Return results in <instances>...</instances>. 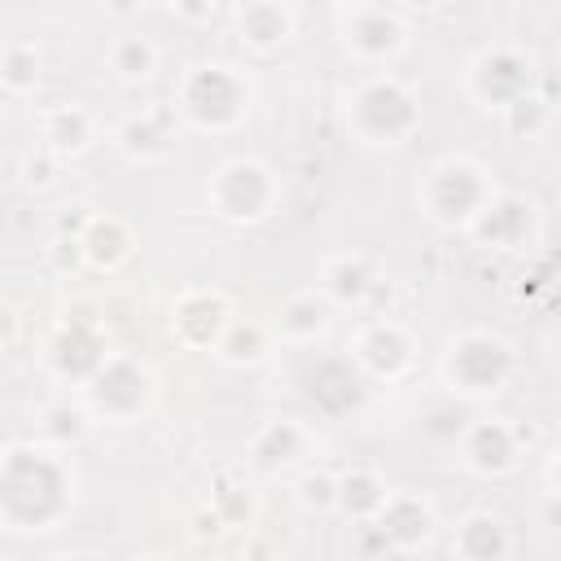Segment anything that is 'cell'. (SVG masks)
Listing matches in <instances>:
<instances>
[{"label": "cell", "mask_w": 561, "mask_h": 561, "mask_svg": "<svg viewBox=\"0 0 561 561\" xmlns=\"http://www.w3.org/2000/svg\"><path fill=\"white\" fill-rule=\"evenodd\" d=\"M276 197H280L276 175L259 158H228L224 167H215V175L206 184L210 215H219L228 224H259L263 215H272Z\"/></svg>", "instance_id": "cell-5"}, {"label": "cell", "mask_w": 561, "mask_h": 561, "mask_svg": "<svg viewBox=\"0 0 561 561\" xmlns=\"http://www.w3.org/2000/svg\"><path fill=\"white\" fill-rule=\"evenodd\" d=\"M245 110H250V88L224 61L193 66L175 88V114L188 118L197 131H228L245 118Z\"/></svg>", "instance_id": "cell-3"}, {"label": "cell", "mask_w": 561, "mask_h": 561, "mask_svg": "<svg viewBox=\"0 0 561 561\" xmlns=\"http://www.w3.org/2000/svg\"><path fill=\"white\" fill-rule=\"evenodd\" d=\"M75 500V469L53 447L13 443L0 460V517L9 530H53Z\"/></svg>", "instance_id": "cell-1"}, {"label": "cell", "mask_w": 561, "mask_h": 561, "mask_svg": "<svg viewBox=\"0 0 561 561\" xmlns=\"http://www.w3.org/2000/svg\"><path fill=\"white\" fill-rule=\"evenodd\" d=\"M373 289V267L359 259V254H346V259H333L329 272H324V294L333 302H364Z\"/></svg>", "instance_id": "cell-27"}, {"label": "cell", "mask_w": 561, "mask_h": 561, "mask_svg": "<svg viewBox=\"0 0 561 561\" xmlns=\"http://www.w3.org/2000/svg\"><path fill=\"white\" fill-rule=\"evenodd\" d=\"M215 355H219L224 364H237V368L259 364V359L267 355V329H263L259 320H250V316H232V324H228V333L219 337Z\"/></svg>", "instance_id": "cell-26"}, {"label": "cell", "mask_w": 561, "mask_h": 561, "mask_svg": "<svg viewBox=\"0 0 561 561\" xmlns=\"http://www.w3.org/2000/svg\"><path fill=\"white\" fill-rule=\"evenodd\" d=\"M307 394L320 412L342 416L364 399V386H359V373L351 368V359H320L307 373Z\"/></svg>", "instance_id": "cell-17"}, {"label": "cell", "mask_w": 561, "mask_h": 561, "mask_svg": "<svg viewBox=\"0 0 561 561\" xmlns=\"http://www.w3.org/2000/svg\"><path fill=\"white\" fill-rule=\"evenodd\" d=\"M171 118H175V105H145L140 114L123 118V127H118L123 153L136 158V162L162 158L167 145H171Z\"/></svg>", "instance_id": "cell-19"}, {"label": "cell", "mask_w": 561, "mask_h": 561, "mask_svg": "<svg viewBox=\"0 0 561 561\" xmlns=\"http://www.w3.org/2000/svg\"><path fill=\"white\" fill-rule=\"evenodd\" d=\"M110 359V346H105V329L101 320L88 311V307H75L66 311V320L57 324L53 342H48V368L61 377V381H75V386H88Z\"/></svg>", "instance_id": "cell-7"}, {"label": "cell", "mask_w": 561, "mask_h": 561, "mask_svg": "<svg viewBox=\"0 0 561 561\" xmlns=\"http://www.w3.org/2000/svg\"><path fill=\"white\" fill-rule=\"evenodd\" d=\"M298 500H302L307 508H337V473H320V469L302 473Z\"/></svg>", "instance_id": "cell-31"}, {"label": "cell", "mask_w": 561, "mask_h": 561, "mask_svg": "<svg viewBox=\"0 0 561 561\" xmlns=\"http://www.w3.org/2000/svg\"><path fill=\"white\" fill-rule=\"evenodd\" d=\"M66 561H92V557H66Z\"/></svg>", "instance_id": "cell-38"}, {"label": "cell", "mask_w": 561, "mask_h": 561, "mask_svg": "<svg viewBox=\"0 0 561 561\" xmlns=\"http://www.w3.org/2000/svg\"><path fill=\"white\" fill-rule=\"evenodd\" d=\"M210 508L219 513L224 526H241V522L254 517V500H250L241 486H224V491H215V504H210Z\"/></svg>", "instance_id": "cell-32"}, {"label": "cell", "mask_w": 561, "mask_h": 561, "mask_svg": "<svg viewBox=\"0 0 561 561\" xmlns=\"http://www.w3.org/2000/svg\"><path fill=\"white\" fill-rule=\"evenodd\" d=\"M79 241H83L88 267H96V272L123 267V263L131 259V245H136V241H131V228H127L118 215H92V219H83Z\"/></svg>", "instance_id": "cell-20"}, {"label": "cell", "mask_w": 561, "mask_h": 561, "mask_svg": "<svg viewBox=\"0 0 561 561\" xmlns=\"http://www.w3.org/2000/svg\"><path fill=\"white\" fill-rule=\"evenodd\" d=\"M39 434H44L53 447H70V443H79V438L88 434V412H83V408H70V403H53V408H44V416H39Z\"/></svg>", "instance_id": "cell-29"}, {"label": "cell", "mask_w": 561, "mask_h": 561, "mask_svg": "<svg viewBox=\"0 0 561 561\" xmlns=\"http://www.w3.org/2000/svg\"><path fill=\"white\" fill-rule=\"evenodd\" d=\"M53 162H57V158H53L48 149H35V153L22 162V171H26L22 180H26V184H35V188H44V184L53 180Z\"/></svg>", "instance_id": "cell-35"}, {"label": "cell", "mask_w": 561, "mask_h": 561, "mask_svg": "<svg viewBox=\"0 0 561 561\" xmlns=\"http://www.w3.org/2000/svg\"><path fill=\"white\" fill-rule=\"evenodd\" d=\"M386 500H390V486L373 469H346V473H337V508L346 517L373 522Z\"/></svg>", "instance_id": "cell-23"}, {"label": "cell", "mask_w": 561, "mask_h": 561, "mask_svg": "<svg viewBox=\"0 0 561 561\" xmlns=\"http://www.w3.org/2000/svg\"><path fill=\"white\" fill-rule=\"evenodd\" d=\"M508 548H513V535L495 513H465L451 530V552L460 561H504Z\"/></svg>", "instance_id": "cell-18"}, {"label": "cell", "mask_w": 561, "mask_h": 561, "mask_svg": "<svg viewBox=\"0 0 561 561\" xmlns=\"http://www.w3.org/2000/svg\"><path fill=\"white\" fill-rule=\"evenodd\" d=\"M88 408L105 421H136L153 394V377L136 355H110L105 368L83 386Z\"/></svg>", "instance_id": "cell-8"}, {"label": "cell", "mask_w": 561, "mask_h": 561, "mask_svg": "<svg viewBox=\"0 0 561 561\" xmlns=\"http://www.w3.org/2000/svg\"><path fill=\"white\" fill-rule=\"evenodd\" d=\"M530 83H535L530 57H526L522 48H508V44H495V48L478 53L473 66H469V92H473L482 105H495L500 114H504L513 101L530 96Z\"/></svg>", "instance_id": "cell-10"}, {"label": "cell", "mask_w": 561, "mask_h": 561, "mask_svg": "<svg viewBox=\"0 0 561 561\" xmlns=\"http://www.w3.org/2000/svg\"><path fill=\"white\" fill-rule=\"evenodd\" d=\"M548 486H552V495L561 500V451L548 460Z\"/></svg>", "instance_id": "cell-36"}, {"label": "cell", "mask_w": 561, "mask_h": 561, "mask_svg": "<svg viewBox=\"0 0 561 561\" xmlns=\"http://www.w3.org/2000/svg\"><path fill=\"white\" fill-rule=\"evenodd\" d=\"M517 430L500 416H482V421H469V430L460 434V451L469 460V469L486 473V478H500L517 465Z\"/></svg>", "instance_id": "cell-14"}, {"label": "cell", "mask_w": 561, "mask_h": 561, "mask_svg": "<svg viewBox=\"0 0 561 561\" xmlns=\"http://www.w3.org/2000/svg\"><path fill=\"white\" fill-rule=\"evenodd\" d=\"M329 329V298L324 294H289L280 302V333L289 342H316Z\"/></svg>", "instance_id": "cell-24"}, {"label": "cell", "mask_w": 561, "mask_h": 561, "mask_svg": "<svg viewBox=\"0 0 561 561\" xmlns=\"http://www.w3.org/2000/svg\"><path fill=\"white\" fill-rule=\"evenodd\" d=\"M110 70L123 79V83H145L153 79L158 70V48L149 35H136V31H123L110 39Z\"/></svg>", "instance_id": "cell-25"}, {"label": "cell", "mask_w": 561, "mask_h": 561, "mask_svg": "<svg viewBox=\"0 0 561 561\" xmlns=\"http://www.w3.org/2000/svg\"><path fill=\"white\" fill-rule=\"evenodd\" d=\"M412 359H416V346H412L408 329L394 324V320H373V324H364L359 337H355V364H359L368 377L394 381V377H403V373L412 368Z\"/></svg>", "instance_id": "cell-12"}, {"label": "cell", "mask_w": 561, "mask_h": 561, "mask_svg": "<svg viewBox=\"0 0 561 561\" xmlns=\"http://www.w3.org/2000/svg\"><path fill=\"white\" fill-rule=\"evenodd\" d=\"M346 123L368 145H403L421 127V101L403 79L368 75L346 101Z\"/></svg>", "instance_id": "cell-2"}, {"label": "cell", "mask_w": 561, "mask_h": 561, "mask_svg": "<svg viewBox=\"0 0 561 561\" xmlns=\"http://www.w3.org/2000/svg\"><path fill=\"white\" fill-rule=\"evenodd\" d=\"M140 561H162V557H140Z\"/></svg>", "instance_id": "cell-39"}, {"label": "cell", "mask_w": 561, "mask_h": 561, "mask_svg": "<svg viewBox=\"0 0 561 561\" xmlns=\"http://www.w3.org/2000/svg\"><path fill=\"white\" fill-rule=\"evenodd\" d=\"M92 145V114L83 105H53L39 114V149L53 158H75Z\"/></svg>", "instance_id": "cell-21"}, {"label": "cell", "mask_w": 561, "mask_h": 561, "mask_svg": "<svg viewBox=\"0 0 561 561\" xmlns=\"http://www.w3.org/2000/svg\"><path fill=\"white\" fill-rule=\"evenodd\" d=\"M333 18L342 26L346 53H355L359 61H390L408 39V22L390 4H342L333 9Z\"/></svg>", "instance_id": "cell-9"}, {"label": "cell", "mask_w": 561, "mask_h": 561, "mask_svg": "<svg viewBox=\"0 0 561 561\" xmlns=\"http://www.w3.org/2000/svg\"><path fill=\"white\" fill-rule=\"evenodd\" d=\"M447 381L465 394H486V390H500L508 377H513V346L500 337V333H486V329H469L460 333L451 346H447Z\"/></svg>", "instance_id": "cell-6"}, {"label": "cell", "mask_w": 561, "mask_h": 561, "mask_svg": "<svg viewBox=\"0 0 561 561\" xmlns=\"http://www.w3.org/2000/svg\"><path fill=\"white\" fill-rule=\"evenodd\" d=\"M175 13H184V18H215V4H184Z\"/></svg>", "instance_id": "cell-37"}, {"label": "cell", "mask_w": 561, "mask_h": 561, "mask_svg": "<svg viewBox=\"0 0 561 561\" xmlns=\"http://www.w3.org/2000/svg\"><path fill=\"white\" fill-rule=\"evenodd\" d=\"M491 197H495V188H491L486 171L469 158H447V162L430 167V175L421 184V206L443 228H473V219L486 210Z\"/></svg>", "instance_id": "cell-4"}, {"label": "cell", "mask_w": 561, "mask_h": 561, "mask_svg": "<svg viewBox=\"0 0 561 561\" xmlns=\"http://www.w3.org/2000/svg\"><path fill=\"white\" fill-rule=\"evenodd\" d=\"M377 535L390 543V548H421L430 535H434V508L421 500V495H403V491H390V500L381 504V513L373 517Z\"/></svg>", "instance_id": "cell-15"}, {"label": "cell", "mask_w": 561, "mask_h": 561, "mask_svg": "<svg viewBox=\"0 0 561 561\" xmlns=\"http://www.w3.org/2000/svg\"><path fill=\"white\" fill-rule=\"evenodd\" d=\"M530 228H535V206L522 193H495L469 232L486 250H522L530 241Z\"/></svg>", "instance_id": "cell-13"}, {"label": "cell", "mask_w": 561, "mask_h": 561, "mask_svg": "<svg viewBox=\"0 0 561 561\" xmlns=\"http://www.w3.org/2000/svg\"><path fill=\"white\" fill-rule=\"evenodd\" d=\"M425 430H430L434 438H456V434H465L469 425H465V412L447 403V408H434V412L425 416Z\"/></svg>", "instance_id": "cell-34"}, {"label": "cell", "mask_w": 561, "mask_h": 561, "mask_svg": "<svg viewBox=\"0 0 561 561\" xmlns=\"http://www.w3.org/2000/svg\"><path fill=\"white\" fill-rule=\"evenodd\" d=\"M232 324V307L215 289H184L171 302V337L188 351H215Z\"/></svg>", "instance_id": "cell-11"}, {"label": "cell", "mask_w": 561, "mask_h": 561, "mask_svg": "<svg viewBox=\"0 0 561 561\" xmlns=\"http://www.w3.org/2000/svg\"><path fill=\"white\" fill-rule=\"evenodd\" d=\"M232 18H237V39L254 53H272L280 44H289V35H294V9L276 4V0H250Z\"/></svg>", "instance_id": "cell-16"}, {"label": "cell", "mask_w": 561, "mask_h": 561, "mask_svg": "<svg viewBox=\"0 0 561 561\" xmlns=\"http://www.w3.org/2000/svg\"><path fill=\"white\" fill-rule=\"evenodd\" d=\"M543 123H548V101L543 96H522V101H513L508 110H504V127L513 131V136H535V131H543Z\"/></svg>", "instance_id": "cell-30"}, {"label": "cell", "mask_w": 561, "mask_h": 561, "mask_svg": "<svg viewBox=\"0 0 561 561\" xmlns=\"http://www.w3.org/2000/svg\"><path fill=\"white\" fill-rule=\"evenodd\" d=\"M0 83H4V92H13V96H22V92H31V88L39 83V53H35V44L9 39V44L0 48Z\"/></svg>", "instance_id": "cell-28"}, {"label": "cell", "mask_w": 561, "mask_h": 561, "mask_svg": "<svg viewBox=\"0 0 561 561\" xmlns=\"http://www.w3.org/2000/svg\"><path fill=\"white\" fill-rule=\"evenodd\" d=\"M48 263H53V272H75L79 263H88L79 232H57L53 245H48Z\"/></svg>", "instance_id": "cell-33"}, {"label": "cell", "mask_w": 561, "mask_h": 561, "mask_svg": "<svg viewBox=\"0 0 561 561\" xmlns=\"http://www.w3.org/2000/svg\"><path fill=\"white\" fill-rule=\"evenodd\" d=\"M307 443H311V434H307L298 421L276 416V421H267V425L254 430V438H250V460H254L259 469H285V465H294L298 456H307Z\"/></svg>", "instance_id": "cell-22"}]
</instances>
